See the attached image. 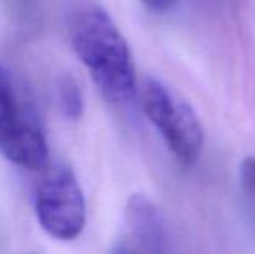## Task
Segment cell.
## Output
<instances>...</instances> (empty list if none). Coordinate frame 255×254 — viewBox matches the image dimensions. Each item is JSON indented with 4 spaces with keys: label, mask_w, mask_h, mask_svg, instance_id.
<instances>
[{
    "label": "cell",
    "mask_w": 255,
    "mask_h": 254,
    "mask_svg": "<svg viewBox=\"0 0 255 254\" xmlns=\"http://www.w3.org/2000/svg\"><path fill=\"white\" fill-rule=\"evenodd\" d=\"M68 37L108 101L124 105L134 98L137 84L132 52L106 10L98 5L78 7L70 16Z\"/></svg>",
    "instance_id": "6da1fadb"
},
{
    "label": "cell",
    "mask_w": 255,
    "mask_h": 254,
    "mask_svg": "<svg viewBox=\"0 0 255 254\" xmlns=\"http://www.w3.org/2000/svg\"><path fill=\"white\" fill-rule=\"evenodd\" d=\"M141 106L175 160L184 167L193 166L203 148V127L195 110L153 77L142 80Z\"/></svg>",
    "instance_id": "7a4b0ae2"
},
{
    "label": "cell",
    "mask_w": 255,
    "mask_h": 254,
    "mask_svg": "<svg viewBox=\"0 0 255 254\" xmlns=\"http://www.w3.org/2000/svg\"><path fill=\"white\" fill-rule=\"evenodd\" d=\"M0 153L28 171L49 167V146L42 127L0 64Z\"/></svg>",
    "instance_id": "3957f363"
},
{
    "label": "cell",
    "mask_w": 255,
    "mask_h": 254,
    "mask_svg": "<svg viewBox=\"0 0 255 254\" xmlns=\"http://www.w3.org/2000/svg\"><path fill=\"white\" fill-rule=\"evenodd\" d=\"M35 214L42 230L57 241H73L84 232L87 204L80 181L70 167L45 169L35 193Z\"/></svg>",
    "instance_id": "277c9868"
},
{
    "label": "cell",
    "mask_w": 255,
    "mask_h": 254,
    "mask_svg": "<svg viewBox=\"0 0 255 254\" xmlns=\"http://www.w3.org/2000/svg\"><path fill=\"white\" fill-rule=\"evenodd\" d=\"M125 227L127 234L113 253H163L167 249L163 218L148 197L135 193L127 200Z\"/></svg>",
    "instance_id": "5b68a950"
},
{
    "label": "cell",
    "mask_w": 255,
    "mask_h": 254,
    "mask_svg": "<svg viewBox=\"0 0 255 254\" xmlns=\"http://www.w3.org/2000/svg\"><path fill=\"white\" fill-rule=\"evenodd\" d=\"M57 99L64 115L70 119H80L84 113V99L77 82L71 77H63L57 84Z\"/></svg>",
    "instance_id": "8992f818"
},
{
    "label": "cell",
    "mask_w": 255,
    "mask_h": 254,
    "mask_svg": "<svg viewBox=\"0 0 255 254\" xmlns=\"http://www.w3.org/2000/svg\"><path fill=\"white\" fill-rule=\"evenodd\" d=\"M240 187L245 202L249 204L252 214H255V159L245 157L240 164Z\"/></svg>",
    "instance_id": "52a82bcc"
},
{
    "label": "cell",
    "mask_w": 255,
    "mask_h": 254,
    "mask_svg": "<svg viewBox=\"0 0 255 254\" xmlns=\"http://www.w3.org/2000/svg\"><path fill=\"white\" fill-rule=\"evenodd\" d=\"M10 7V12L17 16L21 21L33 19L35 14V0H5Z\"/></svg>",
    "instance_id": "ba28073f"
},
{
    "label": "cell",
    "mask_w": 255,
    "mask_h": 254,
    "mask_svg": "<svg viewBox=\"0 0 255 254\" xmlns=\"http://www.w3.org/2000/svg\"><path fill=\"white\" fill-rule=\"evenodd\" d=\"M142 2H144L146 5L149 7V9H153V10H158V12H161V10L170 9V7L175 3V0H142Z\"/></svg>",
    "instance_id": "9c48e42d"
}]
</instances>
